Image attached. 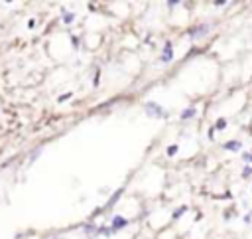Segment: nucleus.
Wrapping results in <instances>:
<instances>
[{
  "instance_id": "nucleus-1",
  "label": "nucleus",
  "mask_w": 252,
  "mask_h": 239,
  "mask_svg": "<svg viewBox=\"0 0 252 239\" xmlns=\"http://www.w3.org/2000/svg\"><path fill=\"white\" fill-rule=\"evenodd\" d=\"M163 59H171V47L167 45V49L163 51Z\"/></svg>"
}]
</instances>
